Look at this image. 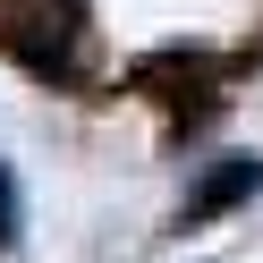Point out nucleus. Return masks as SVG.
Returning <instances> with one entry per match:
<instances>
[{
  "instance_id": "1",
  "label": "nucleus",
  "mask_w": 263,
  "mask_h": 263,
  "mask_svg": "<svg viewBox=\"0 0 263 263\" xmlns=\"http://www.w3.org/2000/svg\"><path fill=\"white\" fill-rule=\"evenodd\" d=\"M77 9H51V0H0V43L26 60L34 77H77Z\"/></svg>"
},
{
  "instance_id": "2",
  "label": "nucleus",
  "mask_w": 263,
  "mask_h": 263,
  "mask_svg": "<svg viewBox=\"0 0 263 263\" xmlns=\"http://www.w3.org/2000/svg\"><path fill=\"white\" fill-rule=\"evenodd\" d=\"M246 187H263V170H255V161H229L221 178H204V187L187 195V221H212V212H221V204H238Z\"/></svg>"
},
{
  "instance_id": "3",
  "label": "nucleus",
  "mask_w": 263,
  "mask_h": 263,
  "mask_svg": "<svg viewBox=\"0 0 263 263\" xmlns=\"http://www.w3.org/2000/svg\"><path fill=\"white\" fill-rule=\"evenodd\" d=\"M26 238V204H17V178H9V161H0V246Z\"/></svg>"
}]
</instances>
